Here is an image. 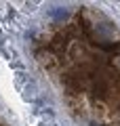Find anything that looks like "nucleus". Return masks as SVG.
<instances>
[{"label":"nucleus","mask_w":120,"mask_h":126,"mask_svg":"<svg viewBox=\"0 0 120 126\" xmlns=\"http://www.w3.org/2000/svg\"><path fill=\"white\" fill-rule=\"evenodd\" d=\"M91 126H99V124H95V122H93V124H91Z\"/></svg>","instance_id":"4"},{"label":"nucleus","mask_w":120,"mask_h":126,"mask_svg":"<svg viewBox=\"0 0 120 126\" xmlns=\"http://www.w3.org/2000/svg\"><path fill=\"white\" fill-rule=\"evenodd\" d=\"M95 36L101 42H110L112 38H116V32H114V27L107 25V23H99V25H95Z\"/></svg>","instance_id":"1"},{"label":"nucleus","mask_w":120,"mask_h":126,"mask_svg":"<svg viewBox=\"0 0 120 126\" xmlns=\"http://www.w3.org/2000/svg\"><path fill=\"white\" fill-rule=\"evenodd\" d=\"M23 99H25V101H32V99H34V97H36V84H34V82H27V84L25 86H23Z\"/></svg>","instance_id":"3"},{"label":"nucleus","mask_w":120,"mask_h":126,"mask_svg":"<svg viewBox=\"0 0 120 126\" xmlns=\"http://www.w3.org/2000/svg\"><path fill=\"white\" fill-rule=\"evenodd\" d=\"M49 15L53 17V21L61 23V21H65V19L70 17V11L63 9V6H53V9H49Z\"/></svg>","instance_id":"2"}]
</instances>
